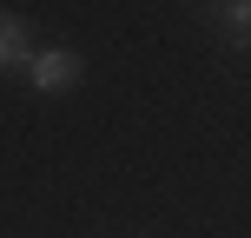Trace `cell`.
<instances>
[{
  "label": "cell",
  "instance_id": "obj_1",
  "mask_svg": "<svg viewBox=\"0 0 251 238\" xmlns=\"http://www.w3.org/2000/svg\"><path fill=\"white\" fill-rule=\"evenodd\" d=\"M79 73H86V60H79L73 47H33V60H26V79H33L40 93H66V86H79Z\"/></svg>",
  "mask_w": 251,
  "mask_h": 238
},
{
  "label": "cell",
  "instance_id": "obj_2",
  "mask_svg": "<svg viewBox=\"0 0 251 238\" xmlns=\"http://www.w3.org/2000/svg\"><path fill=\"white\" fill-rule=\"evenodd\" d=\"M26 60H33L26 20H20V13H0V73H26Z\"/></svg>",
  "mask_w": 251,
  "mask_h": 238
},
{
  "label": "cell",
  "instance_id": "obj_3",
  "mask_svg": "<svg viewBox=\"0 0 251 238\" xmlns=\"http://www.w3.org/2000/svg\"><path fill=\"white\" fill-rule=\"evenodd\" d=\"M225 26H231V40H245V26H251V7H245V0L225 7Z\"/></svg>",
  "mask_w": 251,
  "mask_h": 238
}]
</instances>
